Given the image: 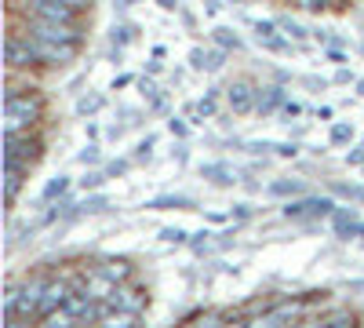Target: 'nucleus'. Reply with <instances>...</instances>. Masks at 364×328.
I'll return each mask as SVG.
<instances>
[{"label":"nucleus","mask_w":364,"mask_h":328,"mask_svg":"<svg viewBox=\"0 0 364 328\" xmlns=\"http://www.w3.org/2000/svg\"><path fill=\"white\" fill-rule=\"evenodd\" d=\"M353 135V128L350 125H336V128H331V142H346Z\"/></svg>","instance_id":"obj_18"},{"label":"nucleus","mask_w":364,"mask_h":328,"mask_svg":"<svg viewBox=\"0 0 364 328\" xmlns=\"http://www.w3.org/2000/svg\"><path fill=\"white\" fill-rule=\"evenodd\" d=\"M99 106H102V99H95V95H91V99H80V106H77V110H80V113H95Z\"/></svg>","instance_id":"obj_21"},{"label":"nucleus","mask_w":364,"mask_h":328,"mask_svg":"<svg viewBox=\"0 0 364 328\" xmlns=\"http://www.w3.org/2000/svg\"><path fill=\"white\" fill-rule=\"evenodd\" d=\"M149 150H154V139L139 142V154H135V161H149Z\"/></svg>","instance_id":"obj_25"},{"label":"nucleus","mask_w":364,"mask_h":328,"mask_svg":"<svg viewBox=\"0 0 364 328\" xmlns=\"http://www.w3.org/2000/svg\"><path fill=\"white\" fill-rule=\"evenodd\" d=\"M22 171H29V164L4 157V194H8V204H15V197L22 190Z\"/></svg>","instance_id":"obj_8"},{"label":"nucleus","mask_w":364,"mask_h":328,"mask_svg":"<svg viewBox=\"0 0 364 328\" xmlns=\"http://www.w3.org/2000/svg\"><path fill=\"white\" fill-rule=\"evenodd\" d=\"M26 15L48 18V22H77V18H80V8H73V4H58V0H29Z\"/></svg>","instance_id":"obj_4"},{"label":"nucleus","mask_w":364,"mask_h":328,"mask_svg":"<svg viewBox=\"0 0 364 328\" xmlns=\"http://www.w3.org/2000/svg\"><path fill=\"white\" fill-rule=\"evenodd\" d=\"M295 317H299V307H295V303H281L277 310L262 314V324H277V321H295Z\"/></svg>","instance_id":"obj_12"},{"label":"nucleus","mask_w":364,"mask_h":328,"mask_svg":"<svg viewBox=\"0 0 364 328\" xmlns=\"http://www.w3.org/2000/svg\"><path fill=\"white\" fill-rule=\"evenodd\" d=\"M58 4H73V8H80V11H84V8L91 4V0H58Z\"/></svg>","instance_id":"obj_27"},{"label":"nucleus","mask_w":364,"mask_h":328,"mask_svg":"<svg viewBox=\"0 0 364 328\" xmlns=\"http://www.w3.org/2000/svg\"><path fill=\"white\" fill-rule=\"evenodd\" d=\"M77 288L66 281V277H58V281H48V288H44V295H41V303H37V314H41V321L51 314V310H58L70 295H73Z\"/></svg>","instance_id":"obj_5"},{"label":"nucleus","mask_w":364,"mask_h":328,"mask_svg":"<svg viewBox=\"0 0 364 328\" xmlns=\"http://www.w3.org/2000/svg\"><path fill=\"white\" fill-rule=\"evenodd\" d=\"M80 208H84V212H102V208H106V201H102V197H91V201H84Z\"/></svg>","instance_id":"obj_23"},{"label":"nucleus","mask_w":364,"mask_h":328,"mask_svg":"<svg viewBox=\"0 0 364 328\" xmlns=\"http://www.w3.org/2000/svg\"><path fill=\"white\" fill-rule=\"evenodd\" d=\"M26 33L44 44H80L84 41L77 22H48V18H33V15H26Z\"/></svg>","instance_id":"obj_2"},{"label":"nucleus","mask_w":364,"mask_h":328,"mask_svg":"<svg viewBox=\"0 0 364 328\" xmlns=\"http://www.w3.org/2000/svg\"><path fill=\"white\" fill-rule=\"evenodd\" d=\"M139 292H132V288H117V295H113V303L120 307V310H128V314H142L146 310V300H135Z\"/></svg>","instance_id":"obj_10"},{"label":"nucleus","mask_w":364,"mask_h":328,"mask_svg":"<svg viewBox=\"0 0 364 328\" xmlns=\"http://www.w3.org/2000/svg\"><path fill=\"white\" fill-rule=\"evenodd\" d=\"M70 190V179L66 175H58L55 183H48V190H44V201H55V197H63Z\"/></svg>","instance_id":"obj_13"},{"label":"nucleus","mask_w":364,"mask_h":328,"mask_svg":"<svg viewBox=\"0 0 364 328\" xmlns=\"http://www.w3.org/2000/svg\"><path fill=\"white\" fill-rule=\"evenodd\" d=\"M80 164H99V146H84V154H80Z\"/></svg>","instance_id":"obj_20"},{"label":"nucleus","mask_w":364,"mask_h":328,"mask_svg":"<svg viewBox=\"0 0 364 328\" xmlns=\"http://www.w3.org/2000/svg\"><path fill=\"white\" fill-rule=\"evenodd\" d=\"M331 201H324V197H310V201H295V204H288L284 208V216L288 219H299V216H328L331 212Z\"/></svg>","instance_id":"obj_7"},{"label":"nucleus","mask_w":364,"mask_h":328,"mask_svg":"<svg viewBox=\"0 0 364 328\" xmlns=\"http://www.w3.org/2000/svg\"><path fill=\"white\" fill-rule=\"evenodd\" d=\"M161 8H168V11H171V8H178V0H161Z\"/></svg>","instance_id":"obj_28"},{"label":"nucleus","mask_w":364,"mask_h":328,"mask_svg":"<svg viewBox=\"0 0 364 328\" xmlns=\"http://www.w3.org/2000/svg\"><path fill=\"white\" fill-rule=\"evenodd\" d=\"M230 102H233V110L237 113H245V110H252L255 106V92L245 84V80H237L233 88H230Z\"/></svg>","instance_id":"obj_9"},{"label":"nucleus","mask_w":364,"mask_h":328,"mask_svg":"<svg viewBox=\"0 0 364 328\" xmlns=\"http://www.w3.org/2000/svg\"><path fill=\"white\" fill-rule=\"evenodd\" d=\"M37 113H41V106L29 99V95H22L18 88H8V102H4V135H22V132H29V125L37 121Z\"/></svg>","instance_id":"obj_1"},{"label":"nucleus","mask_w":364,"mask_h":328,"mask_svg":"<svg viewBox=\"0 0 364 328\" xmlns=\"http://www.w3.org/2000/svg\"><path fill=\"white\" fill-rule=\"evenodd\" d=\"M353 288H360V292H364V281H360V285H353Z\"/></svg>","instance_id":"obj_30"},{"label":"nucleus","mask_w":364,"mask_h":328,"mask_svg":"<svg viewBox=\"0 0 364 328\" xmlns=\"http://www.w3.org/2000/svg\"><path fill=\"white\" fill-rule=\"evenodd\" d=\"M149 208H190V197H161V201H154Z\"/></svg>","instance_id":"obj_14"},{"label":"nucleus","mask_w":364,"mask_h":328,"mask_svg":"<svg viewBox=\"0 0 364 328\" xmlns=\"http://www.w3.org/2000/svg\"><path fill=\"white\" fill-rule=\"evenodd\" d=\"M277 102H281V92H277V88H269V95H266V99H259V102H255V110H262V113H266V110H273Z\"/></svg>","instance_id":"obj_16"},{"label":"nucleus","mask_w":364,"mask_h":328,"mask_svg":"<svg viewBox=\"0 0 364 328\" xmlns=\"http://www.w3.org/2000/svg\"><path fill=\"white\" fill-rule=\"evenodd\" d=\"M215 41H219L223 48H237V44H240L237 33H230V29H215Z\"/></svg>","instance_id":"obj_17"},{"label":"nucleus","mask_w":364,"mask_h":328,"mask_svg":"<svg viewBox=\"0 0 364 328\" xmlns=\"http://www.w3.org/2000/svg\"><path fill=\"white\" fill-rule=\"evenodd\" d=\"M33 154H37V142L29 139V135H4V157L8 161L29 164V161H33Z\"/></svg>","instance_id":"obj_6"},{"label":"nucleus","mask_w":364,"mask_h":328,"mask_svg":"<svg viewBox=\"0 0 364 328\" xmlns=\"http://www.w3.org/2000/svg\"><path fill=\"white\" fill-rule=\"evenodd\" d=\"M193 66L215 73V70L223 66V51H204V48H197V51H193Z\"/></svg>","instance_id":"obj_11"},{"label":"nucleus","mask_w":364,"mask_h":328,"mask_svg":"<svg viewBox=\"0 0 364 328\" xmlns=\"http://www.w3.org/2000/svg\"><path fill=\"white\" fill-rule=\"evenodd\" d=\"M128 4H132V0H120V8H128Z\"/></svg>","instance_id":"obj_29"},{"label":"nucleus","mask_w":364,"mask_h":328,"mask_svg":"<svg viewBox=\"0 0 364 328\" xmlns=\"http://www.w3.org/2000/svg\"><path fill=\"white\" fill-rule=\"evenodd\" d=\"M161 237H164V241H175V245H182V241H186V230H164Z\"/></svg>","instance_id":"obj_24"},{"label":"nucleus","mask_w":364,"mask_h":328,"mask_svg":"<svg viewBox=\"0 0 364 328\" xmlns=\"http://www.w3.org/2000/svg\"><path fill=\"white\" fill-rule=\"evenodd\" d=\"M128 41H132V29H128V26H117V29H113V44L120 48V44H128Z\"/></svg>","instance_id":"obj_19"},{"label":"nucleus","mask_w":364,"mask_h":328,"mask_svg":"<svg viewBox=\"0 0 364 328\" xmlns=\"http://www.w3.org/2000/svg\"><path fill=\"white\" fill-rule=\"evenodd\" d=\"M99 183H102V175H99V171H91V175H84V186H87V190H95Z\"/></svg>","instance_id":"obj_26"},{"label":"nucleus","mask_w":364,"mask_h":328,"mask_svg":"<svg viewBox=\"0 0 364 328\" xmlns=\"http://www.w3.org/2000/svg\"><path fill=\"white\" fill-rule=\"evenodd\" d=\"M281 29H284L288 37H295V41H306V29H302L299 22H291V18H284V22H281Z\"/></svg>","instance_id":"obj_15"},{"label":"nucleus","mask_w":364,"mask_h":328,"mask_svg":"<svg viewBox=\"0 0 364 328\" xmlns=\"http://www.w3.org/2000/svg\"><path fill=\"white\" fill-rule=\"evenodd\" d=\"M269 190H273V194H299L302 186H299V183H273Z\"/></svg>","instance_id":"obj_22"},{"label":"nucleus","mask_w":364,"mask_h":328,"mask_svg":"<svg viewBox=\"0 0 364 328\" xmlns=\"http://www.w3.org/2000/svg\"><path fill=\"white\" fill-rule=\"evenodd\" d=\"M120 288V277L109 270V266H99V270H87L84 281H80V292L91 295V300H99V303H113V295Z\"/></svg>","instance_id":"obj_3"}]
</instances>
